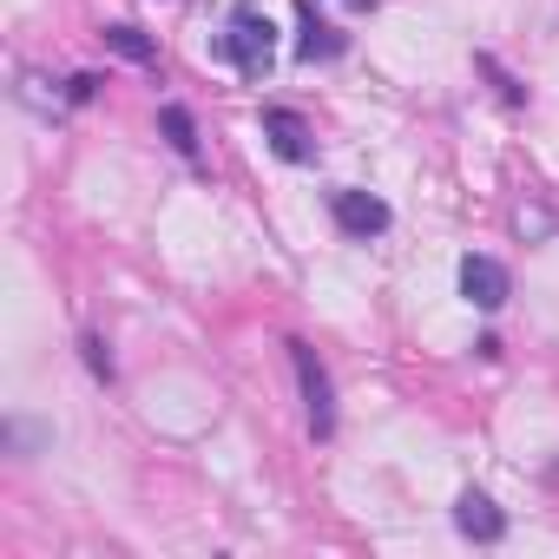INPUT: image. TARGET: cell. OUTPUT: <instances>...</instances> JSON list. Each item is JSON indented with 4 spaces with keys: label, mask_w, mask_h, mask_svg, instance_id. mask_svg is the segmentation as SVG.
Masks as SVG:
<instances>
[{
    "label": "cell",
    "mask_w": 559,
    "mask_h": 559,
    "mask_svg": "<svg viewBox=\"0 0 559 559\" xmlns=\"http://www.w3.org/2000/svg\"><path fill=\"white\" fill-rule=\"evenodd\" d=\"M217 60H230L243 80H263L276 67V21L257 8V0H237L224 14V34H217Z\"/></svg>",
    "instance_id": "1"
},
{
    "label": "cell",
    "mask_w": 559,
    "mask_h": 559,
    "mask_svg": "<svg viewBox=\"0 0 559 559\" xmlns=\"http://www.w3.org/2000/svg\"><path fill=\"white\" fill-rule=\"evenodd\" d=\"M290 362H297V389H304V415H310V435L330 441L336 435V389H330V369L317 362L310 343H290Z\"/></svg>",
    "instance_id": "2"
},
{
    "label": "cell",
    "mask_w": 559,
    "mask_h": 559,
    "mask_svg": "<svg viewBox=\"0 0 559 559\" xmlns=\"http://www.w3.org/2000/svg\"><path fill=\"white\" fill-rule=\"evenodd\" d=\"M263 139H270V152L284 158V165H310L317 158V132L290 106H263Z\"/></svg>",
    "instance_id": "3"
},
{
    "label": "cell",
    "mask_w": 559,
    "mask_h": 559,
    "mask_svg": "<svg viewBox=\"0 0 559 559\" xmlns=\"http://www.w3.org/2000/svg\"><path fill=\"white\" fill-rule=\"evenodd\" d=\"M507 290H513V276H507V263L500 257H461V297L474 304V310H500L507 304Z\"/></svg>",
    "instance_id": "4"
},
{
    "label": "cell",
    "mask_w": 559,
    "mask_h": 559,
    "mask_svg": "<svg viewBox=\"0 0 559 559\" xmlns=\"http://www.w3.org/2000/svg\"><path fill=\"white\" fill-rule=\"evenodd\" d=\"M330 211H336V230H343V237H356V243H369V237H382V230H389V204H382L376 191H336V198H330Z\"/></svg>",
    "instance_id": "5"
},
{
    "label": "cell",
    "mask_w": 559,
    "mask_h": 559,
    "mask_svg": "<svg viewBox=\"0 0 559 559\" xmlns=\"http://www.w3.org/2000/svg\"><path fill=\"white\" fill-rule=\"evenodd\" d=\"M454 526H461L474 546L507 539V513H500V507H493V493H480V487H467V493L454 500Z\"/></svg>",
    "instance_id": "6"
},
{
    "label": "cell",
    "mask_w": 559,
    "mask_h": 559,
    "mask_svg": "<svg viewBox=\"0 0 559 559\" xmlns=\"http://www.w3.org/2000/svg\"><path fill=\"white\" fill-rule=\"evenodd\" d=\"M297 21H304V40H297V60L317 67V60H336L343 53V34L317 14V0H297Z\"/></svg>",
    "instance_id": "7"
},
{
    "label": "cell",
    "mask_w": 559,
    "mask_h": 559,
    "mask_svg": "<svg viewBox=\"0 0 559 559\" xmlns=\"http://www.w3.org/2000/svg\"><path fill=\"white\" fill-rule=\"evenodd\" d=\"M513 237H520V243H552V237H559V211L539 204V198H520V204H513Z\"/></svg>",
    "instance_id": "8"
},
{
    "label": "cell",
    "mask_w": 559,
    "mask_h": 559,
    "mask_svg": "<svg viewBox=\"0 0 559 559\" xmlns=\"http://www.w3.org/2000/svg\"><path fill=\"white\" fill-rule=\"evenodd\" d=\"M99 40H106V47H112L119 60H132V67H152V60H158V40H152L145 27H132V21H112V27H106Z\"/></svg>",
    "instance_id": "9"
},
{
    "label": "cell",
    "mask_w": 559,
    "mask_h": 559,
    "mask_svg": "<svg viewBox=\"0 0 559 559\" xmlns=\"http://www.w3.org/2000/svg\"><path fill=\"white\" fill-rule=\"evenodd\" d=\"M158 126H165L171 152H178L185 165H198V126H191V112H185V106H165V112H158Z\"/></svg>",
    "instance_id": "10"
},
{
    "label": "cell",
    "mask_w": 559,
    "mask_h": 559,
    "mask_svg": "<svg viewBox=\"0 0 559 559\" xmlns=\"http://www.w3.org/2000/svg\"><path fill=\"white\" fill-rule=\"evenodd\" d=\"M21 99H27L34 112H60V106L73 99V93H60V86H53L47 73H34V67H27V73H21Z\"/></svg>",
    "instance_id": "11"
},
{
    "label": "cell",
    "mask_w": 559,
    "mask_h": 559,
    "mask_svg": "<svg viewBox=\"0 0 559 559\" xmlns=\"http://www.w3.org/2000/svg\"><path fill=\"white\" fill-rule=\"evenodd\" d=\"M80 356H86V369H93L99 382H112V356H106V343H99V336H80Z\"/></svg>",
    "instance_id": "12"
},
{
    "label": "cell",
    "mask_w": 559,
    "mask_h": 559,
    "mask_svg": "<svg viewBox=\"0 0 559 559\" xmlns=\"http://www.w3.org/2000/svg\"><path fill=\"white\" fill-rule=\"evenodd\" d=\"M8 441H14V454H34V448L47 441V428H34V421H8Z\"/></svg>",
    "instance_id": "13"
},
{
    "label": "cell",
    "mask_w": 559,
    "mask_h": 559,
    "mask_svg": "<svg viewBox=\"0 0 559 559\" xmlns=\"http://www.w3.org/2000/svg\"><path fill=\"white\" fill-rule=\"evenodd\" d=\"M67 93H73V106H86V99L99 93V80H93V73H73V80H67Z\"/></svg>",
    "instance_id": "14"
},
{
    "label": "cell",
    "mask_w": 559,
    "mask_h": 559,
    "mask_svg": "<svg viewBox=\"0 0 559 559\" xmlns=\"http://www.w3.org/2000/svg\"><path fill=\"white\" fill-rule=\"evenodd\" d=\"M349 8H356V14H369V8H376V0H349Z\"/></svg>",
    "instance_id": "15"
}]
</instances>
